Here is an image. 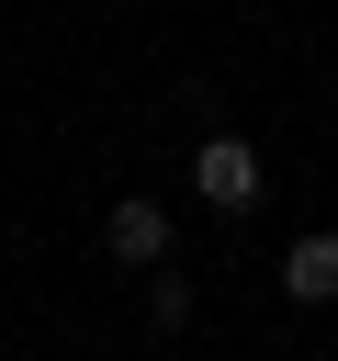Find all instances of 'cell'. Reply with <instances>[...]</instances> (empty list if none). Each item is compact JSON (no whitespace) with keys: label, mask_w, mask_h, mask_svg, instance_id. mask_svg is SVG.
<instances>
[{"label":"cell","mask_w":338,"mask_h":361,"mask_svg":"<svg viewBox=\"0 0 338 361\" xmlns=\"http://www.w3.org/2000/svg\"><path fill=\"white\" fill-rule=\"evenodd\" d=\"M192 192H203L214 214H248V203H259V147H248V135H203V147H192Z\"/></svg>","instance_id":"1"},{"label":"cell","mask_w":338,"mask_h":361,"mask_svg":"<svg viewBox=\"0 0 338 361\" xmlns=\"http://www.w3.org/2000/svg\"><path fill=\"white\" fill-rule=\"evenodd\" d=\"M101 248H113L124 271H158V259H169V203H146V192H113V214H101Z\"/></svg>","instance_id":"2"},{"label":"cell","mask_w":338,"mask_h":361,"mask_svg":"<svg viewBox=\"0 0 338 361\" xmlns=\"http://www.w3.org/2000/svg\"><path fill=\"white\" fill-rule=\"evenodd\" d=\"M282 293L293 305H338V226H315V237L282 248Z\"/></svg>","instance_id":"3"},{"label":"cell","mask_w":338,"mask_h":361,"mask_svg":"<svg viewBox=\"0 0 338 361\" xmlns=\"http://www.w3.org/2000/svg\"><path fill=\"white\" fill-rule=\"evenodd\" d=\"M146 316H158V327H192V282H169V259L146 271Z\"/></svg>","instance_id":"4"}]
</instances>
